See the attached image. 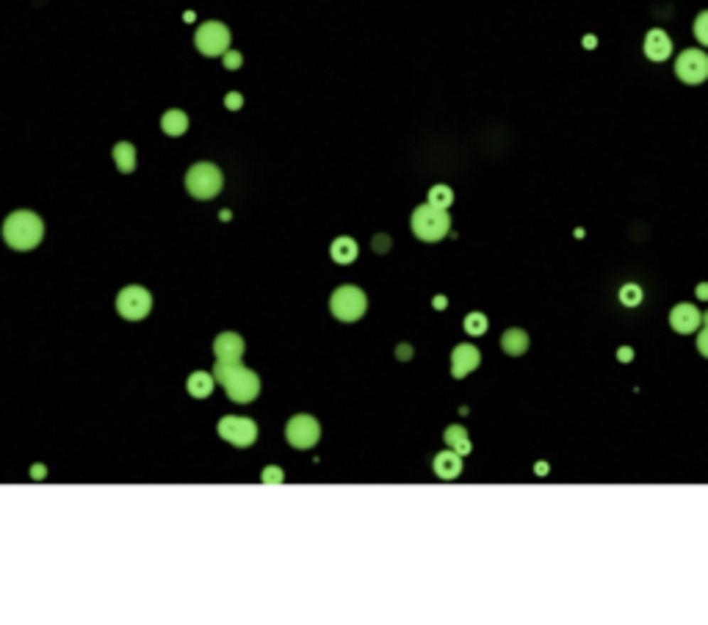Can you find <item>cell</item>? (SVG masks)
Wrapping results in <instances>:
<instances>
[{"label":"cell","instance_id":"cell-13","mask_svg":"<svg viewBox=\"0 0 708 625\" xmlns=\"http://www.w3.org/2000/svg\"><path fill=\"white\" fill-rule=\"evenodd\" d=\"M479 363H481V354L476 346L459 343V346H454V351H451V376H454V379H465L471 371L479 368Z\"/></svg>","mask_w":708,"mask_h":625},{"label":"cell","instance_id":"cell-15","mask_svg":"<svg viewBox=\"0 0 708 625\" xmlns=\"http://www.w3.org/2000/svg\"><path fill=\"white\" fill-rule=\"evenodd\" d=\"M434 474L440 476V479H456V476L462 474V454H456L454 449L440 451L434 456Z\"/></svg>","mask_w":708,"mask_h":625},{"label":"cell","instance_id":"cell-25","mask_svg":"<svg viewBox=\"0 0 708 625\" xmlns=\"http://www.w3.org/2000/svg\"><path fill=\"white\" fill-rule=\"evenodd\" d=\"M694 39L708 48V9L706 11H700L697 20H694Z\"/></svg>","mask_w":708,"mask_h":625},{"label":"cell","instance_id":"cell-4","mask_svg":"<svg viewBox=\"0 0 708 625\" xmlns=\"http://www.w3.org/2000/svg\"><path fill=\"white\" fill-rule=\"evenodd\" d=\"M222 186H225V177L216 164L200 161L186 172V188L194 200H213L222 191Z\"/></svg>","mask_w":708,"mask_h":625},{"label":"cell","instance_id":"cell-37","mask_svg":"<svg viewBox=\"0 0 708 625\" xmlns=\"http://www.w3.org/2000/svg\"><path fill=\"white\" fill-rule=\"evenodd\" d=\"M703 321H706V324H708V313H706V316H703Z\"/></svg>","mask_w":708,"mask_h":625},{"label":"cell","instance_id":"cell-19","mask_svg":"<svg viewBox=\"0 0 708 625\" xmlns=\"http://www.w3.org/2000/svg\"><path fill=\"white\" fill-rule=\"evenodd\" d=\"M161 130H163L166 136H183V133L188 130V117H186L180 108H172V111H166V114L161 117Z\"/></svg>","mask_w":708,"mask_h":625},{"label":"cell","instance_id":"cell-3","mask_svg":"<svg viewBox=\"0 0 708 625\" xmlns=\"http://www.w3.org/2000/svg\"><path fill=\"white\" fill-rule=\"evenodd\" d=\"M412 233H415V238H421V241H427V244H434V241H443L446 235H449V230H451V216H449V210L446 208H437V205H418L415 210H412Z\"/></svg>","mask_w":708,"mask_h":625},{"label":"cell","instance_id":"cell-28","mask_svg":"<svg viewBox=\"0 0 708 625\" xmlns=\"http://www.w3.org/2000/svg\"><path fill=\"white\" fill-rule=\"evenodd\" d=\"M225 105H227L230 111H238V108H241V105H244V97H241V95H238V92H230L227 97H225Z\"/></svg>","mask_w":708,"mask_h":625},{"label":"cell","instance_id":"cell-17","mask_svg":"<svg viewBox=\"0 0 708 625\" xmlns=\"http://www.w3.org/2000/svg\"><path fill=\"white\" fill-rule=\"evenodd\" d=\"M213 385H216V376L208 374V371H194L186 382V388L194 399H208L213 393Z\"/></svg>","mask_w":708,"mask_h":625},{"label":"cell","instance_id":"cell-11","mask_svg":"<svg viewBox=\"0 0 708 625\" xmlns=\"http://www.w3.org/2000/svg\"><path fill=\"white\" fill-rule=\"evenodd\" d=\"M244 349H247V343H244V338L238 332H222L213 341V354H216L219 363H241Z\"/></svg>","mask_w":708,"mask_h":625},{"label":"cell","instance_id":"cell-35","mask_svg":"<svg viewBox=\"0 0 708 625\" xmlns=\"http://www.w3.org/2000/svg\"><path fill=\"white\" fill-rule=\"evenodd\" d=\"M31 476H33V479H42V476H45V468H42V465H36V468L31 471Z\"/></svg>","mask_w":708,"mask_h":625},{"label":"cell","instance_id":"cell-36","mask_svg":"<svg viewBox=\"0 0 708 625\" xmlns=\"http://www.w3.org/2000/svg\"><path fill=\"white\" fill-rule=\"evenodd\" d=\"M446 304H449V301H446V297H437V299H434V307H437V310H443Z\"/></svg>","mask_w":708,"mask_h":625},{"label":"cell","instance_id":"cell-10","mask_svg":"<svg viewBox=\"0 0 708 625\" xmlns=\"http://www.w3.org/2000/svg\"><path fill=\"white\" fill-rule=\"evenodd\" d=\"M285 437H288V443H291L294 449L307 451L318 443V437H321V424H318L313 415H294V418L288 421V426H285Z\"/></svg>","mask_w":708,"mask_h":625},{"label":"cell","instance_id":"cell-27","mask_svg":"<svg viewBox=\"0 0 708 625\" xmlns=\"http://www.w3.org/2000/svg\"><path fill=\"white\" fill-rule=\"evenodd\" d=\"M260 479H263V484H279V481H282L285 476H282V471H279V468H266Z\"/></svg>","mask_w":708,"mask_h":625},{"label":"cell","instance_id":"cell-34","mask_svg":"<svg viewBox=\"0 0 708 625\" xmlns=\"http://www.w3.org/2000/svg\"><path fill=\"white\" fill-rule=\"evenodd\" d=\"M595 45H598V39H595L592 33H589V36H584V48H586V50H592Z\"/></svg>","mask_w":708,"mask_h":625},{"label":"cell","instance_id":"cell-30","mask_svg":"<svg viewBox=\"0 0 708 625\" xmlns=\"http://www.w3.org/2000/svg\"><path fill=\"white\" fill-rule=\"evenodd\" d=\"M617 360H620V363H631V360H633V349H631V346H623V349H617Z\"/></svg>","mask_w":708,"mask_h":625},{"label":"cell","instance_id":"cell-5","mask_svg":"<svg viewBox=\"0 0 708 625\" xmlns=\"http://www.w3.org/2000/svg\"><path fill=\"white\" fill-rule=\"evenodd\" d=\"M329 310H332V316L338 319V321H357V319H363L365 316V310H368V299H365V294L360 291V288H354V285H340V288H335V294H332V299H329Z\"/></svg>","mask_w":708,"mask_h":625},{"label":"cell","instance_id":"cell-1","mask_svg":"<svg viewBox=\"0 0 708 625\" xmlns=\"http://www.w3.org/2000/svg\"><path fill=\"white\" fill-rule=\"evenodd\" d=\"M213 376L225 388L227 399L238 401V404H250L260 393V376L254 374L252 368L241 365V363H219L216 360Z\"/></svg>","mask_w":708,"mask_h":625},{"label":"cell","instance_id":"cell-7","mask_svg":"<svg viewBox=\"0 0 708 625\" xmlns=\"http://www.w3.org/2000/svg\"><path fill=\"white\" fill-rule=\"evenodd\" d=\"M194 45L208 58L225 55L230 50V28L225 23H216V20L203 23V26L197 28V33H194Z\"/></svg>","mask_w":708,"mask_h":625},{"label":"cell","instance_id":"cell-16","mask_svg":"<svg viewBox=\"0 0 708 625\" xmlns=\"http://www.w3.org/2000/svg\"><path fill=\"white\" fill-rule=\"evenodd\" d=\"M501 349H504V354H509V357L526 354V349H529V335H526L523 329H517V326L506 329L504 335H501Z\"/></svg>","mask_w":708,"mask_h":625},{"label":"cell","instance_id":"cell-9","mask_svg":"<svg viewBox=\"0 0 708 625\" xmlns=\"http://www.w3.org/2000/svg\"><path fill=\"white\" fill-rule=\"evenodd\" d=\"M219 437L227 440L238 449H247L257 440V424L252 418H244V415H225L219 421Z\"/></svg>","mask_w":708,"mask_h":625},{"label":"cell","instance_id":"cell-24","mask_svg":"<svg viewBox=\"0 0 708 625\" xmlns=\"http://www.w3.org/2000/svg\"><path fill=\"white\" fill-rule=\"evenodd\" d=\"M642 297H645V294H642V288H639L636 282H628V285L620 288V301H623L626 307H639V304H642Z\"/></svg>","mask_w":708,"mask_h":625},{"label":"cell","instance_id":"cell-2","mask_svg":"<svg viewBox=\"0 0 708 625\" xmlns=\"http://www.w3.org/2000/svg\"><path fill=\"white\" fill-rule=\"evenodd\" d=\"M45 222L31 210H14L3 222V241L17 252H31L42 244Z\"/></svg>","mask_w":708,"mask_h":625},{"label":"cell","instance_id":"cell-6","mask_svg":"<svg viewBox=\"0 0 708 625\" xmlns=\"http://www.w3.org/2000/svg\"><path fill=\"white\" fill-rule=\"evenodd\" d=\"M152 310V297L147 288L141 285H127L122 288V294L117 297V313L125 319V321H141L147 319Z\"/></svg>","mask_w":708,"mask_h":625},{"label":"cell","instance_id":"cell-23","mask_svg":"<svg viewBox=\"0 0 708 625\" xmlns=\"http://www.w3.org/2000/svg\"><path fill=\"white\" fill-rule=\"evenodd\" d=\"M462 326H465V332H468V335H484V332H487V326H490V321H487V316H484V313L476 310V313H468V316H465V324Z\"/></svg>","mask_w":708,"mask_h":625},{"label":"cell","instance_id":"cell-33","mask_svg":"<svg viewBox=\"0 0 708 625\" xmlns=\"http://www.w3.org/2000/svg\"><path fill=\"white\" fill-rule=\"evenodd\" d=\"M697 299H708V282H700V285H697Z\"/></svg>","mask_w":708,"mask_h":625},{"label":"cell","instance_id":"cell-14","mask_svg":"<svg viewBox=\"0 0 708 625\" xmlns=\"http://www.w3.org/2000/svg\"><path fill=\"white\" fill-rule=\"evenodd\" d=\"M703 321V316H700V310L694 307V304H675L672 310H670V326L678 332V335H689V332H697V326Z\"/></svg>","mask_w":708,"mask_h":625},{"label":"cell","instance_id":"cell-32","mask_svg":"<svg viewBox=\"0 0 708 625\" xmlns=\"http://www.w3.org/2000/svg\"><path fill=\"white\" fill-rule=\"evenodd\" d=\"M396 354H399V360H409L412 357V346H399Z\"/></svg>","mask_w":708,"mask_h":625},{"label":"cell","instance_id":"cell-29","mask_svg":"<svg viewBox=\"0 0 708 625\" xmlns=\"http://www.w3.org/2000/svg\"><path fill=\"white\" fill-rule=\"evenodd\" d=\"M697 351L708 360V324H706V329L697 335Z\"/></svg>","mask_w":708,"mask_h":625},{"label":"cell","instance_id":"cell-21","mask_svg":"<svg viewBox=\"0 0 708 625\" xmlns=\"http://www.w3.org/2000/svg\"><path fill=\"white\" fill-rule=\"evenodd\" d=\"M443 440L449 443V449H454L456 454H471V437H468V432H465V426H459V424H454V426H449L446 429V434H443Z\"/></svg>","mask_w":708,"mask_h":625},{"label":"cell","instance_id":"cell-22","mask_svg":"<svg viewBox=\"0 0 708 625\" xmlns=\"http://www.w3.org/2000/svg\"><path fill=\"white\" fill-rule=\"evenodd\" d=\"M429 202L431 205H437V208H451V202H454V191L449 188V186H431L429 188Z\"/></svg>","mask_w":708,"mask_h":625},{"label":"cell","instance_id":"cell-8","mask_svg":"<svg viewBox=\"0 0 708 625\" xmlns=\"http://www.w3.org/2000/svg\"><path fill=\"white\" fill-rule=\"evenodd\" d=\"M675 75L686 86H697V83L708 80V53L697 50V48L683 50L675 58Z\"/></svg>","mask_w":708,"mask_h":625},{"label":"cell","instance_id":"cell-20","mask_svg":"<svg viewBox=\"0 0 708 625\" xmlns=\"http://www.w3.org/2000/svg\"><path fill=\"white\" fill-rule=\"evenodd\" d=\"M114 164H117V169H119L122 175H130V172L136 169V147H133L130 141L114 144Z\"/></svg>","mask_w":708,"mask_h":625},{"label":"cell","instance_id":"cell-26","mask_svg":"<svg viewBox=\"0 0 708 625\" xmlns=\"http://www.w3.org/2000/svg\"><path fill=\"white\" fill-rule=\"evenodd\" d=\"M222 58H225V67H227V70H241V64H244V55L238 50H227Z\"/></svg>","mask_w":708,"mask_h":625},{"label":"cell","instance_id":"cell-18","mask_svg":"<svg viewBox=\"0 0 708 625\" xmlns=\"http://www.w3.org/2000/svg\"><path fill=\"white\" fill-rule=\"evenodd\" d=\"M329 255H332V260H335V263L346 266V263H352L354 257H357V241L349 238V235H340V238H335V241H332V250H329Z\"/></svg>","mask_w":708,"mask_h":625},{"label":"cell","instance_id":"cell-12","mask_svg":"<svg viewBox=\"0 0 708 625\" xmlns=\"http://www.w3.org/2000/svg\"><path fill=\"white\" fill-rule=\"evenodd\" d=\"M642 50H645V58L648 61H667L670 55H672V39H670V33L664 31V28H650L648 33H645V45H642Z\"/></svg>","mask_w":708,"mask_h":625},{"label":"cell","instance_id":"cell-31","mask_svg":"<svg viewBox=\"0 0 708 625\" xmlns=\"http://www.w3.org/2000/svg\"><path fill=\"white\" fill-rule=\"evenodd\" d=\"M374 250H377V252L390 250V238H385V235H377V238H374Z\"/></svg>","mask_w":708,"mask_h":625}]
</instances>
